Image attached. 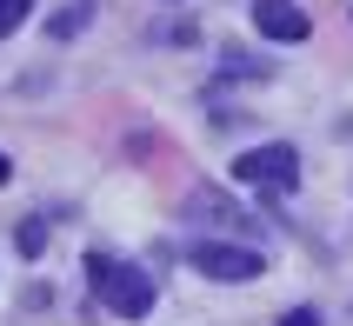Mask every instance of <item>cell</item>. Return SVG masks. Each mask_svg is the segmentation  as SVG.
<instances>
[{
  "mask_svg": "<svg viewBox=\"0 0 353 326\" xmlns=\"http://www.w3.org/2000/svg\"><path fill=\"white\" fill-rule=\"evenodd\" d=\"M87 287H94V300L107 313H120V320H147V313H154V280L140 267H127V260H114V253H87Z\"/></svg>",
  "mask_w": 353,
  "mask_h": 326,
  "instance_id": "cell-1",
  "label": "cell"
},
{
  "mask_svg": "<svg viewBox=\"0 0 353 326\" xmlns=\"http://www.w3.org/2000/svg\"><path fill=\"white\" fill-rule=\"evenodd\" d=\"M234 180H240V187H254V193H294L300 154H294V147H254V154L234 160Z\"/></svg>",
  "mask_w": 353,
  "mask_h": 326,
  "instance_id": "cell-2",
  "label": "cell"
},
{
  "mask_svg": "<svg viewBox=\"0 0 353 326\" xmlns=\"http://www.w3.org/2000/svg\"><path fill=\"white\" fill-rule=\"evenodd\" d=\"M187 260H194L207 280H260V273H267V253L260 247H234V240H194Z\"/></svg>",
  "mask_w": 353,
  "mask_h": 326,
  "instance_id": "cell-3",
  "label": "cell"
},
{
  "mask_svg": "<svg viewBox=\"0 0 353 326\" xmlns=\"http://www.w3.org/2000/svg\"><path fill=\"white\" fill-rule=\"evenodd\" d=\"M254 27H260L267 40H287V47L314 34V20L300 14V0H254Z\"/></svg>",
  "mask_w": 353,
  "mask_h": 326,
  "instance_id": "cell-4",
  "label": "cell"
},
{
  "mask_svg": "<svg viewBox=\"0 0 353 326\" xmlns=\"http://www.w3.org/2000/svg\"><path fill=\"white\" fill-rule=\"evenodd\" d=\"M187 220H214V227H234V233H254V220L234 207V200H220L214 187H200V193H187Z\"/></svg>",
  "mask_w": 353,
  "mask_h": 326,
  "instance_id": "cell-5",
  "label": "cell"
},
{
  "mask_svg": "<svg viewBox=\"0 0 353 326\" xmlns=\"http://www.w3.org/2000/svg\"><path fill=\"white\" fill-rule=\"evenodd\" d=\"M14 247L27 253V260H40V253H47V220H20V227H14Z\"/></svg>",
  "mask_w": 353,
  "mask_h": 326,
  "instance_id": "cell-6",
  "label": "cell"
},
{
  "mask_svg": "<svg viewBox=\"0 0 353 326\" xmlns=\"http://www.w3.org/2000/svg\"><path fill=\"white\" fill-rule=\"evenodd\" d=\"M27 14H34V0H0V40L14 34V27H20Z\"/></svg>",
  "mask_w": 353,
  "mask_h": 326,
  "instance_id": "cell-7",
  "label": "cell"
},
{
  "mask_svg": "<svg viewBox=\"0 0 353 326\" xmlns=\"http://www.w3.org/2000/svg\"><path fill=\"white\" fill-rule=\"evenodd\" d=\"M47 27H54V34H80V27H87V0H74V7H67L60 20H47Z\"/></svg>",
  "mask_w": 353,
  "mask_h": 326,
  "instance_id": "cell-8",
  "label": "cell"
},
{
  "mask_svg": "<svg viewBox=\"0 0 353 326\" xmlns=\"http://www.w3.org/2000/svg\"><path fill=\"white\" fill-rule=\"evenodd\" d=\"M280 326H320V313H314V307H294V313H287Z\"/></svg>",
  "mask_w": 353,
  "mask_h": 326,
  "instance_id": "cell-9",
  "label": "cell"
},
{
  "mask_svg": "<svg viewBox=\"0 0 353 326\" xmlns=\"http://www.w3.org/2000/svg\"><path fill=\"white\" fill-rule=\"evenodd\" d=\"M0 180H14V160H7V154H0Z\"/></svg>",
  "mask_w": 353,
  "mask_h": 326,
  "instance_id": "cell-10",
  "label": "cell"
}]
</instances>
